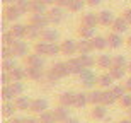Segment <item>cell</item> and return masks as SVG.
Here are the masks:
<instances>
[{
    "label": "cell",
    "mask_w": 131,
    "mask_h": 123,
    "mask_svg": "<svg viewBox=\"0 0 131 123\" xmlns=\"http://www.w3.org/2000/svg\"><path fill=\"white\" fill-rule=\"evenodd\" d=\"M15 41H17V40H15V36L10 33V29L2 33V44H4V46H12Z\"/></svg>",
    "instance_id": "obj_41"
},
{
    "label": "cell",
    "mask_w": 131,
    "mask_h": 123,
    "mask_svg": "<svg viewBox=\"0 0 131 123\" xmlns=\"http://www.w3.org/2000/svg\"><path fill=\"white\" fill-rule=\"evenodd\" d=\"M95 65H97V69L109 70L114 65V62H112V56H109V55H99L95 58Z\"/></svg>",
    "instance_id": "obj_22"
},
{
    "label": "cell",
    "mask_w": 131,
    "mask_h": 123,
    "mask_svg": "<svg viewBox=\"0 0 131 123\" xmlns=\"http://www.w3.org/2000/svg\"><path fill=\"white\" fill-rule=\"evenodd\" d=\"M112 62H114L116 67H124V69H128V63H129L124 55H116V56H112Z\"/></svg>",
    "instance_id": "obj_45"
},
{
    "label": "cell",
    "mask_w": 131,
    "mask_h": 123,
    "mask_svg": "<svg viewBox=\"0 0 131 123\" xmlns=\"http://www.w3.org/2000/svg\"><path fill=\"white\" fill-rule=\"evenodd\" d=\"M109 74L114 77V80H123L124 77H126L128 74V69H124V67H116V65H112L111 69H109Z\"/></svg>",
    "instance_id": "obj_34"
},
{
    "label": "cell",
    "mask_w": 131,
    "mask_h": 123,
    "mask_svg": "<svg viewBox=\"0 0 131 123\" xmlns=\"http://www.w3.org/2000/svg\"><path fill=\"white\" fill-rule=\"evenodd\" d=\"M12 56H15L12 46H4V50H2V58H12Z\"/></svg>",
    "instance_id": "obj_48"
},
{
    "label": "cell",
    "mask_w": 131,
    "mask_h": 123,
    "mask_svg": "<svg viewBox=\"0 0 131 123\" xmlns=\"http://www.w3.org/2000/svg\"><path fill=\"white\" fill-rule=\"evenodd\" d=\"M20 15H24V14H22V10L17 7V4H7L4 7V19L10 21L12 24L20 19Z\"/></svg>",
    "instance_id": "obj_3"
},
{
    "label": "cell",
    "mask_w": 131,
    "mask_h": 123,
    "mask_svg": "<svg viewBox=\"0 0 131 123\" xmlns=\"http://www.w3.org/2000/svg\"><path fill=\"white\" fill-rule=\"evenodd\" d=\"M53 115H54V120H56V123H63L65 120L70 116V108L58 104V106L53 109Z\"/></svg>",
    "instance_id": "obj_21"
},
{
    "label": "cell",
    "mask_w": 131,
    "mask_h": 123,
    "mask_svg": "<svg viewBox=\"0 0 131 123\" xmlns=\"http://www.w3.org/2000/svg\"><path fill=\"white\" fill-rule=\"evenodd\" d=\"M68 4H70V0H56V5H60V7H65V9H67Z\"/></svg>",
    "instance_id": "obj_54"
},
{
    "label": "cell",
    "mask_w": 131,
    "mask_h": 123,
    "mask_svg": "<svg viewBox=\"0 0 131 123\" xmlns=\"http://www.w3.org/2000/svg\"><path fill=\"white\" fill-rule=\"evenodd\" d=\"M2 2H4V4L7 5V4H15V2H17V0H2Z\"/></svg>",
    "instance_id": "obj_61"
},
{
    "label": "cell",
    "mask_w": 131,
    "mask_h": 123,
    "mask_svg": "<svg viewBox=\"0 0 131 123\" xmlns=\"http://www.w3.org/2000/svg\"><path fill=\"white\" fill-rule=\"evenodd\" d=\"M126 46H128V48H131V34L126 38Z\"/></svg>",
    "instance_id": "obj_60"
},
{
    "label": "cell",
    "mask_w": 131,
    "mask_h": 123,
    "mask_svg": "<svg viewBox=\"0 0 131 123\" xmlns=\"http://www.w3.org/2000/svg\"><path fill=\"white\" fill-rule=\"evenodd\" d=\"M38 118H39V123H56L54 115H53V109H46V111H43L41 115H38Z\"/></svg>",
    "instance_id": "obj_39"
},
{
    "label": "cell",
    "mask_w": 131,
    "mask_h": 123,
    "mask_svg": "<svg viewBox=\"0 0 131 123\" xmlns=\"http://www.w3.org/2000/svg\"><path fill=\"white\" fill-rule=\"evenodd\" d=\"M15 111H19V109H17L14 101H4V104H2V115H4L5 118H12Z\"/></svg>",
    "instance_id": "obj_27"
},
{
    "label": "cell",
    "mask_w": 131,
    "mask_h": 123,
    "mask_svg": "<svg viewBox=\"0 0 131 123\" xmlns=\"http://www.w3.org/2000/svg\"><path fill=\"white\" fill-rule=\"evenodd\" d=\"M24 123H39V118H36V115L34 116H27V118H24Z\"/></svg>",
    "instance_id": "obj_52"
},
{
    "label": "cell",
    "mask_w": 131,
    "mask_h": 123,
    "mask_svg": "<svg viewBox=\"0 0 131 123\" xmlns=\"http://www.w3.org/2000/svg\"><path fill=\"white\" fill-rule=\"evenodd\" d=\"M80 24H85V26H90V27H97L99 24V14L95 12H87V14L82 15V19H80Z\"/></svg>",
    "instance_id": "obj_20"
},
{
    "label": "cell",
    "mask_w": 131,
    "mask_h": 123,
    "mask_svg": "<svg viewBox=\"0 0 131 123\" xmlns=\"http://www.w3.org/2000/svg\"><path fill=\"white\" fill-rule=\"evenodd\" d=\"M102 94H104V89L101 87H94L90 92H89V104L90 106H95V104H102Z\"/></svg>",
    "instance_id": "obj_24"
},
{
    "label": "cell",
    "mask_w": 131,
    "mask_h": 123,
    "mask_svg": "<svg viewBox=\"0 0 131 123\" xmlns=\"http://www.w3.org/2000/svg\"><path fill=\"white\" fill-rule=\"evenodd\" d=\"M87 104H89V92H83V91L75 92V104H73V108L82 109V108H85Z\"/></svg>",
    "instance_id": "obj_26"
},
{
    "label": "cell",
    "mask_w": 131,
    "mask_h": 123,
    "mask_svg": "<svg viewBox=\"0 0 131 123\" xmlns=\"http://www.w3.org/2000/svg\"><path fill=\"white\" fill-rule=\"evenodd\" d=\"M10 123H24V118H10Z\"/></svg>",
    "instance_id": "obj_58"
},
{
    "label": "cell",
    "mask_w": 131,
    "mask_h": 123,
    "mask_svg": "<svg viewBox=\"0 0 131 123\" xmlns=\"http://www.w3.org/2000/svg\"><path fill=\"white\" fill-rule=\"evenodd\" d=\"M43 4H46L48 7H51V5H56V0H41Z\"/></svg>",
    "instance_id": "obj_57"
},
{
    "label": "cell",
    "mask_w": 131,
    "mask_h": 123,
    "mask_svg": "<svg viewBox=\"0 0 131 123\" xmlns=\"http://www.w3.org/2000/svg\"><path fill=\"white\" fill-rule=\"evenodd\" d=\"M111 91L116 94V98H117V99L128 92V89H126V86H124V84H114V86L111 87Z\"/></svg>",
    "instance_id": "obj_42"
},
{
    "label": "cell",
    "mask_w": 131,
    "mask_h": 123,
    "mask_svg": "<svg viewBox=\"0 0 131 123\" xmlns=\"http://www.w3.org/2000/svg\"><path fill=\"white\" fill-rule=\"evenodd\" d=\"M48 106H49V104H48V101H46L44 98H34L29 111L32 115H36V116H38V115H41L43 111H46V109H48Z\"/></svg>",
    "instance_id": "obj_7"
},
{
    "label": "cell",
    "mask_w": 131,
    "mask_h": 123,
    "mask_svg": "<svg viewBox=\"0 0 131 123\" xmlns=\"http://www.w3.org/2000/svg\"><path fill=\"white\" fill-rule=\"evenodd\" d=\"M48 5L43 4L41 0H31V12L29 14H46L48 12Z\"/></svg>",
    "instance_id": "obj_29"
},
{
    "label": "cell",
    "mask_w": 131,
    "mask_h": 123,
    "mask_svg": "<svg viewBox=\"0 0 131 123\" xmlns=\"http://www.w3.org/2000/svg\"><path fill=\"white\" fill-rule=\"evenodd\" d=\"M75 33H77V36L80 40H92L94 36H95V27H90V26H85V24H78Z\"/></svg>",
    "instance_id": "obj_8"
},
{
    "label": "cell",
    "mask_w": 131,
    "mask_h": 123,
    "mask_svg": "<svg viewBox=\"0 0 131 123\" xmlns=\"http://www.w3.org/2000/svg\"><path fill=\"white\" fill-rule=\"evenodd\" d=\"M117 103H119V106L124 109H129L131 108V92H126L124 96H121V98L117 99Z\"/></svg>",
    "instance_id": "obj_43"
},
{
    "label": "cell",
    "mask_w": 131,
    "mask_h": 123,
    "mask_svg": "<svg viewBox=\"0 0 131 123\" xmlns=\"http://www.w3.org/2000/svg\"><path fill=\"white\" fill-rule=\"evenodd\" d=\"M58 104L61 106H67V108H72L73 104H75V92L72 91H65L58 96Z\"/></svg>",
    "instance_id": "obj_14"
},
{
    "label": "cell",
    "mask_w": 131,
    "mask_h": 123,
    "mask_svg": "<svg viewBox=\"0 0 131 123\" xmlns=\"http://www.w3.org/2000/svg\"><path fill=\"white\" fill-rule=\"evenodd\" d=\"M78 80L82 84L83 87L87 89H94L97 86V80H99V75H95L92 72V69H83L80 74H78Z\"/></svg>",
    "instance_id": "obj_1"
},
{
    "label": "cell",
    "mask_w": 131,
    "mask_h": 123,
    "mask_svg": "<svg viewBox=\"0 0 131 123\" xmlns=\"http://www.w3.org/2000/svg\"><path fill=\"white\" fill-rule=\"evenodd\" d=\"M10 82H12L10 72H2V86H9Z\"/></svg>",
    "instance_id": "obj_49"
},
{
    "label": "cell",
    "mask_w": 131,
    "mask_h": 123,
    "mask_svg": "<svg viewBox=\"0 0 131 123\" xmlns=\"http://www.w3.org/2000/svg\"><path fill=\"white\" fill-rule=\"evenodd\" d=\"M17 67V62H15V56L12 58H4L2 60V72H10L12 69Z\"/></svg>",
    "instance_id": "obj_40"
},
{
    "label": "cell",
    "mask_w": 131,
    "mask_h": 123,
    "mask_svg": "<svg viewBox=\"0 0 131 123\" xmlns=\"http://www.w3.org/2000/svg\"><path fill=\"white\" fill-rule=\"evenodd\" d=\"M2 99H4V101H14L15 99V96L12 94L9 86H2Z\"/></svg>",
    "instance_id": "obj_46"
},
{
    "label": "cell",
    "mask_w": 131,
    "mask_h": 123,
    "mask_svg": "<svg viewBox=\"0 0 131 123\" xmlns=\"http://www.w3.org/2000/svg\"><path fill=\"white\" fill-rule=\"evenodd\" d=\"M15 106H17V109L19 111H29L31 109V104H32V99L29 98V96H17V98L14 99Z\"/></svg>",
    "instance_id": "obj_16"
},
{
    "label": "cell",
    "mask_w": 131,
    "mask_h": 123,
    "mask_svg": "<svg viewBox=\"0 0 131 123\" xmlns=\"http://www.w3.org/2000/svg\"><path fill=\"white\" fill-rule=\"evenodd\" d=\"M123 17H124V19H126L128 22L131 24V7H129V9H124V10H123Z\"/></svg>",
    "instance_id": "obj_50"
},
{
    "label": "cell",
    "mask_w": 131,
    "mask_h": 123,
    "mask_svg": "<svg viewBox=\"0 0 131 123\" xmlns=\"http://www.w3.org/2000/svg\"><path fill=\"white\" fill-rule=\"evenodd\" d=\"M78 60H80V63L83 65V69H92L94 65H95V58H94L90 53H82V55H78Z\"/></svg>",
    "instance_id": "obj_36"
},
{
    "label": "cell",
    "mask_w": 131,
    "mask_h": 123,
    "mask_svg": "<svg viewBox=\"0 0 131 123\" xmlns=\"http://www.w3.org/2000/svg\"><path fill=\"white\" fill-rule=\"evenodd\" d=\"M117 123H131V116H129V118H123V120H119Z\"/></svg>",
    "instance_id": "obj_59"
},
{
    "label": "cell",
    "mask_w": 131,
    "mask_h": 123,
    "mask_svg": "<svg viewBox=\"0 0 131 123\" xmlns=\"http://www.w3.org/2000/svg\"><path fill=\"white\" fill-rule=\"evenodd\" d=\"M114 103H117L116 94L112 92L111 89H104V94H102V104H106V106H112Z\"/></svg>",
    "instance_id": "obj_35"
},
{
    "label": "cell",
    "mask_w": 131,
    "mask_h": 123,
    "mask_svg": "<svg viewBox=\"0 0 131 123\" xmlns=\"http://www.w3.org/2000/svg\"><path fill=\"white\" fill-rule=\"evenodd\" d=\"M12 50H14V55L15 56H27L29 55V48H27V43L22 40H17L14 44H12Z\"/></svg>",
    "instance_id": "obj_18"
},
{
    "label": "cell",
    "mask_w": 131,
    "mask_h": 123,
    "mask_svg": "<svg viewBox=\"0 0 131 123\" xmlns=\"http://www.w3.org/2000/svg\"><path fill=\"white\" fill-rule=\"evenodd\" d=\"M46 15H48L49 22L53 26H58L60 22H63L65 19V7H60V5H51L48 9V12H46Z\"/></svg>",
    "instance_id": "obj_2"
},
{
    "label": "cell",
    "mask_w": 131,
    "mask_h": 123,
    "mask_svg": "<svg viewBox=\"0 0 131 123\" xmlns=\"http://www.w3.org/2000/svg\"><path fill=\"white\" fill-rule=\"evenodd\" d=\"M92 51H94V46H92V41L90 40H80L78 41V55L92 53Z\"/></svg>",
    "instance_id": "obj_37"
},
{
    "label": "cell",
    "mask_w": 131,
    "mask_h": 123,
    "mask_svg": "<svg viewBox=\"0 0 131 123\" xmlns=\"http://www.w3.org/2000/svg\"><path fill=\"white\" fill-rule=\"evenodd\" d=\"M15 4H17V7H19L20 10H22V14L31 12V0H17Z\"/></svg>",
    "instance_id": "obj_47"
},
{
    "label": "cell",
    "mask_w": 131,
    "mask_h": 123,
    "mask_svg": "<svg viewBox=\"0 0 131 123\" xmlns=\"http://www.w3.org/2000/svg\"><path fill=\"white\" fill-rule=\"evenodd\" d=\"M124 86H126V89H128V92H131V75L128 77L126 80H124Z\"/></svg>",
    "instance_id": "obj_56"
},
{
    "label": "cell",
    "mask_w": 131,
    "mask_h": 123,
    "mask_svg": "<svg viewBox=\"0 0 131 123\" xmlns=\"http://www.w3.org/2000/svg\"><path fill=\"white\" fill-rule=\"evenodd\" d=\"M87 5L85 0H70V4L67 5L68 12H72V14H78V12H82L83 7Z\"/></svg>",
    "instance_id": "obj_30"
},
{
    "label": "cell",
    "mask_w": 131,
    "mask_h": 123,
    "mask_svg": "<svg viewBox=\"0 0 131 123\" xmlns=\"http://www.w3.org/2000/svg\"><path fill=\"white\" fill-rule=\"evenodd\" d=\"M9 22H10V21H7V19L2 21V31H9L10 29V27H9Z\"/></svg>",
    "instance_id": "obj_55"
},
{
    "label": "cell",
    "mask_w": 131,
    "mask_h": 123,
    "mask_svg": "<svg viewBox=\"0 0 131 123\" xmlns=\"http://www.w3.org/2000/svg\"><path fill=\"white\" fill-rule=\"evenodd\" d=\"M61 79V77H60L58 74H56V72H54L53 69H49V70H46V82H49V84H56L58 82V80Z\"/></svg>",
    "instance_id": "obj_44"
},
{
    "label": "cell",
    "mask_w": 131,
    "mask_h": 123,
    "mask_svg": "<svg viewBox=\"0 0 131 123\" xmlns=\"http://www.w3.org/2000/svg\"><path fill=\"white\" fill-rule=\"evenodd\" d=\"M106 115H107V106L106 104H95V106H92V109L89 111V116L92 120H95V121L104 120Z\"/></svg>",
    "instance_id": "obj_9"
},
{
    "label": "cell",
    "mask_w": 131,
    "mask_h": 123,
    "mask_svg": "<svg viewBox=\"0 0 131 123\" xmlns=\"http://www.w3.org/2000/svg\"><path fill=\"white\" fill-rule=\"evenodd\" d=\"M85 2H87L89 7H97V5L102 4V0H85Z\"/></svg>",
    "instance_id": "obj_51"
},
{
    "label": "cell",
    "mask_w": 131,
    "mask_h": 123,
    "mask_svg": "<svg viewBox=\"0 0 131 123\" xmlns=\"http://www.w3.org/2000/svg\"><path fill=\"white\" fill-rule=\"evenodd\" d=\"M9 87H10V91H12V94H14L15 98L17 96H22L24 94V84L20 82V80H14V82H10L9 84Z\"/></svg>",
    "instance_id": "obj_38"
},
{
    "label": "cell",
    "mask_w": 131,
    "mask_h": 123,
    "mask_svg": "<svg viewBox=\"0 0 131 123\" xmlns=\"http://www.w3.org/2000/svg\"><path fill=\"white\" fill-rule=\"evenodd\" d=\"M2 123H10V118H5V120H4Z\"/></svg>",
    "instance_id": "obj_63"
},
{
    "label": "cell",
    "mask_w": 131,
    "mask_h": 123,
    "mask_svg": "<svg viewBox=\"0 0 131 123\" xmlns=\"http://www.w3.org/2000/svg\"><path fill=\"white\" fill-rule=\"evenodd\" d=\"M114 19H116V15L112 10H101L99 12V24L104 26V27H111Z\"/></svg>",
    "instance_id": "obj_12"
},
{
    "label": "cell",
    "mask_w": 131,
    "mask_h": 123,
    "mask_svg": "<svg viewBox=\"0 0 131 123\" xmlns=\"http://www.w3.org/2000/svg\"><path fill=\"white\" fill-rule=\"evenodd\" d=\"M26 38H27V40H32V41H38L39 38H41V29H38L34 24L27 22V24H26Z\"/></svg>",
    "instance_id": "obj_25"
},
{
    "label": "cell",
    "mask_w": 131,
    "mask_h": 123,
    "mask_svg": "<svg viewBox=\"0 0 131 123\" xmlns=\"http://www.w3.org/2000/svg\"><path fill=\"white\" fill-rule=\"evenodd\" d=\"M63 123H80V120H78V118H75V116H68V118L65 120Z\"/></svg>",
    "instance_id": "obj_53"
},
{
    "label": "cell",
    "mask_w": 131,
    "mask_h": 123,
    "mask_svg": "<svg viewBox=\"0 0 131 123\" xmlns=\"http://www.w3.org/2000/svg\"><path fill=\"white\" fill-rule=\"evenodd\" d=\"M60 46H61V55L65 56H73L78 53V41L75 40H65L60 43Z\"/></svg>",
    "instance_id": "obj_5"
},
{
    "label": "cell",
    "mask_w": 131,
    "mask_h": 123,
    "mask_svg": "<svg viewBox=\"0 0 131 123\" xmlns=\"http://www.w3.org/2000/svg\"><path fill=\"white\" fill-rule=\"evenodd\" d=\"M112 86H114V77L109 74V70H104V72L99 75L97 87H101V89H111Z\"/></svg>",
    "instance_id": "obj_10"
},
{
    "label": "cell",
    "mask_w": 131,
    "mask_h": 123,
    "mask_svg": "<svg viewBox=\"0 0 131 123\" xmlns=\"http://www.w3.org/2000/svg\"><path fill=\"white\" fill-rule=\"evenodd\" d=\"M58 38H60V33L56 29H53V27H44L41 31V38L39 40L46 41V43H56Z\"/></svg>",
    "instance_id": "obj_13"
},
{
    "label": "cell",
    "mask_w": 131,
    "mask_h": 123,
    "mask_svg": "<svg viewBox=\"0 0 131 123\" xmlns=\"http://www.w3.org/2000/svg\"><path fill=\"white\" fill-rule=\"evenodd\" d=\"M68 63V70H70V75H78L80 72L83 70V65L80 63V60H78V56H70V58L67 60Z\"/></svg>",
    "instance_id": "obj_17"
},
{
    "label": "cell",
    "mask_w": 131,
    "mask_h": 123,
    "mask_svg": "<svg viewBox=\"0 0 131 123\" xmlns=\"http://www.w3.org/2000/svg\"><path fill=\"white\" fill-rule=\"evenodd\" d=\"M10 33L15 36V40H24L26 38V24L14 22V24L10 26Z\"/></svg>",
    "instance_id": "obj_28"
},
{
    "label": "cell",
    "mask_w": 131,
    "mask_h": 123,
    "mask_svg": "<svg viewBox=\"0 0 131 123\" xmlns=\"http://www.w3.org/2000/svg\"><path fill=\"white\" fill-rule=\"evenodd\" d=\"M32 51L43 55V56H48V53H49V43H46V41H43V40H38L36 43H34V46H32Z\"/></svg>",
    "instance_id": "obj_32"
},
{
    "label": "cell",
    "mask_w": 131,
    "mask_h": 123,
    "mask_svg": "<svg viewBox=\"0 0 131 123\" xmlns=\"http://www.w3.org/2000/svg\"><path fill=\"white\" fill-rule=\"evenodd\" d=\"M128 113H129V116H131V108H129V109H128Z\"/></svg>",
    "instance_id": "obj_64"
},
{
    "label": "cell",
    "mask_w": 131,
    "mask_h": 123,
    "mask_svg": "<svg viewBox=\"0 0 131 123\" xmlns=\"http://www.w3.org/2000/svg\"><path fill=\"white\" fill-rule=\"evenodd\" d=\"M29 22H31V24H34L38 29H41V31H43L44 27H49V24H51L46 14H31Z\"/></svg>",
    "instance_id": "obj_6"
},
{
    "label": "cell",
    "mask_w": 131,
    "mask_h": 123,
    "mask_svg": "<svg viewBox=\"0 0 131 123\" xmlns=\"http://www.w3.org/2000/svg\"><path fill=\"white\" fill-rule=\"evenodd\" d=\"M51 69H53L54 72L61 77V79H65V77H68V75H70V70H68V63H67V62H56Z\"/></svg>",
    "instance_id": "obj_31"
},
{
    "label": "cell",
    "mask_w": 131,
    "mask_h": 123,
    "mask_svg": "<svg viewBox=\"0 0 131 123\" xmlns=\"http://www.w3.org/2000/svg\"><path fill=\"white\" fill-rule=\"evenodd\" d=\"M107 43H109V48L111 50H116V48H119V46H123V43H126V40H123L121 33L112 31V33L107 34Z\"/></svg>",
    "instance_id": "obj_11"
},
{
    "label": "cell",
    "mask_w": 131,
    "mask_h": 123,
    "mask_svg": "<svg viewBox=\"0 0 131 123\" xmlns=\"http://www.w3.org/2000/svg\"><path fill=\"white\" fill-rule=\"evenodd\" d=\"M128 74L131 75V60H129V63H128Z\"/></svg>",
    "instance_id": "obj_62"
},
{
    "label": "cell",
    "mask_w": 131,
    "mask_h": 123,
    "mask_svg": "<svg viewBox=\"0 0 131 123\" xmlns=\"http://www.w3.org/2000/svg\"><path fill=\"white\" fill-rule=\"evenodd\" d=\"M26 75H27V79L32 80V82H41V80L46 79L44 67H32V65H26Z\"/></svg>",
    "instance_id": "obj_4"
},
{
    "label": "cell",
    "mask_w": 131,
    "mask_h": 123,
    "mask_svg": "<svg viewBox=\"0 0 131 123\" xmlns=\"http://www.w3.org/2000/svg\"><path fill=\"white\" fill-rule=\"evenodd\" d=\"M90 41H92L94 51H104L106 48H109V43H107V36H94Z\"/></svg>",
    "instance_id": "obj_23"
},
{
    "label": "cell",
    "mask_w": 131,
    "mask_h": 123,
    "mask_svg": "<svg viewBox=\"0 0 131 123\" xmlns=\"http://www.w3.org/2000/svg\"><path fill=\"white\" fill-rule=\"evenodd\" d=\"M26 60V65H32V67H44V56L43 55L36 53V51H32V53H29L27 56H24Z\"/></svg>",
    "instance_id": "obj_15"
},
{
    "label": "cell",
    "mask_w": 131,
    "mask_h": 123,
    "mask_svg": "<svg viewBox=\"0 0 131 123\" xmlns=\"http://www.w3.org/2000/svg\"><path fill=\"white\" fill-rule=\"evenodd\" d=\"M10 77H12V82H14V80H20V82L26 80L27 79V75H26V67H19V65H17L15 69L10 70Z\"/></svg>",
    "instance_id": "obj_33"
},
{
    "label": "cell",
    "mask_w": 131,
    "mask_h": 123,
    "mask_svg": "<svg viewBox=\"0 0 131 123\" xmlns=\"http://www.w3.org/2000/svg\"><path fill=\"white\" fill-rule=\"evenodd\" d=\"M129 26H131V24L121 15V17H116V19H114V22H112V26H111V29L123 34V33H126V31L129 29Z\"/></svg>",
    "instance_id": "obj_19"
}]
</instances>
